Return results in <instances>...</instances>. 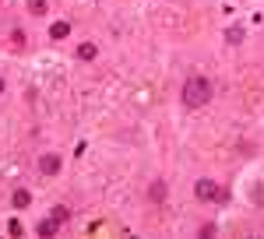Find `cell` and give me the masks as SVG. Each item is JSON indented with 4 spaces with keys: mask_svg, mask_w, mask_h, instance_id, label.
Instances as JSON below:
<instances>
[{
    "mask_svg": "<svg viewBox=\"0 0 264 239\" xmlns=\"http://www.w3.org/2000/svg\"><path fill=\"white\" fill-rule=\"evenodd\" d=\"M70 35V25L67 21H53L50 25V39H67Z\"/></svg>",
    "mask_w": 264,
    "mask_h": 239,
    "instance_id": "7",
    "label": "cell"
},
{
    "mask_svg": "<svg viewBox=\"0 0 264 239\" xmlns=\"http://www.w3.org/2000/svg\"><path fill=\"white\" fill-rule=\"evenodd\" d=\"M53 218H56V222H67V218H70V211H67V207H56Z\"/></svg>",
    "mask_w": 264,
    "mask_h": 239,
    "instance_id": "12",
    "label": "cell"
},
{
    "mask_svg": "<svg viewBox=\"0 0 264 239\" xmlns=\"http://www.w3.org/2000/svg\"><path fill=\"white\" fill-rule=\"evenodd\" d=\"M56 229H60V222H56V218H46V222H39V229H35V232L50 239V236H56Z\"/></svg>",
    "mask_w": 264,
    "mask_h": 239,
    "instance_id": "6",
    "label": "cell"
},
{
    "mask_svg": "<svg viewBox=\"0 0 264 239\" xmlns=\"http://www.w3.org/2000/svg\"><path fill=\"white\" fill-rule=\"evenodd\" d=\"M194 193H197V201H215V204H222V201H226V190L218 187L215 179H197Z\"/></svg>",
    "mask_w": 264,
    "mask_h": 239,
    "instance_id": "2",
    "label": "cell"
},
{
    "mask_svg": "<svg viewBox=\"0 0 264 239\" xmlns=\"http://www.w3.org/2000/svg\"><path fill=\"white\" fill-rule=\"evenodd\" d=\"M39 169L46 172V176H56V172H60V155H53V152L42 155V158H39Z\"/></svg>",
    "mask_w": 264,
    "mask_h": 239,
    "instance_id": "3",
    "label": "cell"
},
{
    "mask_svg": "<svg viewBox=\"0 0 264 239\" xmlns=\"http://www.w3.org/2000/svg\"><path fill=\"white\" fill-rule=\"evenodd\" d=\"M7 232H11V236H21V222L11 218V222H7Z\"/></svg>",
    "mask_w": 264,
    "mask_h": 239,
    "instance_id": "11",
    "label": "cell"
},
{
    "mask_svg": "<svg viewBox=\"0 0 264 239\" xmlns=\"http://www.w3.org/2000/svg\"><path fill=\"white\" fill-rule=\"evenodd\" d=\"M0 95H4V81H0Z\"/></svg>",
    "mask_w": 264,
    "mask_h": 239,
    "instance_id": "13",
    "label": "cell"
},
{
    "mask_svg": "<svg viewBox=\"0 0 264 239\" xmlns=\"http://www.w3.org/2000/svg\"><path fill=\"white\" fill-rule=\"evenodd\" d=\"M148 197H152V201H155V204H162V201H166V197H169V187H166V183H162V179H155V183H152V187H148Z\"/></svg>",
    "mask_w": 264,
    "mask_h": 239,
    "instance_id": "4",
    "label": "cell"
},
{
    "mask_svg": "<svg viewBox=\"0 0 264 239\" xmlns=\"http://www.w3.org/2000/svg\"><path fill=\"white\" fill-rule=\"evenodd\" d=\"M243 35H246V28H243V25L226 28V42H229V46H240V42H243Z\"/></svg>",
    "mask_w": 264,
    "mask_h": 239,
    "instance_id": "5",
    "label": "cell"
},
{
    "mask_svg": "<svg viewBox=\"0 0 264 239\" xmlns=\"http://www.w3.org/2000/svg\"><path fill=\"white\" fill-rule=\"evenodd\" d=\"M46 0H28V14H35V18H39V14H46Z\"/></svg>",
    "mask_w": 264,
    "mask_h": 239,
    "instance_id": "10",
    "label": "cell"
},
{
    "mask_svg": "<svg viewBox=\"0 0 264 239\" xmlns=\"http://www.w3.org/2000/svg\"><path fill=\"white\" fill-rule=\"evenodd\" d=\"M95 56H99L95 42H81V46H78V60H95Z\"/></svg>",
    "mask_w": 264,
    "mask_h": 239,
    "instance_id": "8",
    "label": "cell"
},
{
    "mask_svg": "<svg viewBox=\"0 0 264 239\" xmlns=\"http://www.w3.org/2000/svg\"><path fill=\"white\" fill-rule=\"evenodd\" d=\"M215 95V85L204 78V74H190L187 85H183V106L187 109H201V106H208Z\"/></svg>",
    "mask_w": 264,
    "mask_h": 239,
    "instance_id": "1",
    "label": "cell"
},
{
    "mask_svg": "<svg viewBox=\"0 0 264 239\" xmlns=\"http://www.w3.org/2000/svg\"><path fill=\"white\" fill-rule=\"evenodd\" d=\"M32 204V193L28 190H14V207H28Z\"/></svg>",
    "mask_w": 264,
    "mask_h": 239,
    "instance_id": "9",
    "label": "cell"
}]
</instances>
